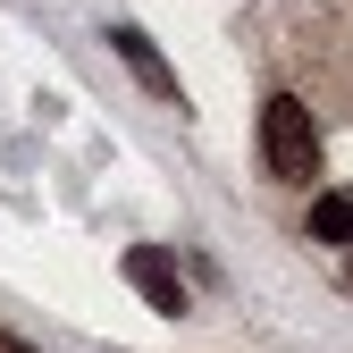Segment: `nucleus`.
<instances>
[{
  "label": "nucleus",
  "mask_w": 353,
  "mask_h": 353,
  "mask_svg": "<svg viewBox=\"0 0 353 353\" xmlns=\"http://www.w3.org/2000/svg\"><path fill=\"white\" fill-rule=\"evenodd\" d=\"M126 278H135V294L152 303V312H185V278H176V261L160 252V244H135V252H126Z\"/></svg>",
  "instance_id": "nucleus-2"
},
{
  "label": "nucleus",
  "mask_w": 353,
  "mask_h": 353,
  "mask_svg": "<svg viewBox=\"0 0 353 353\" xmlns=\"http://www.w3.org/2000/svg\"><path fill=\"white\" fill-rule=\"evenodd\" d=\"M0 353H34V345H26V336H9V328H0Z\"/></svg>",
  "instance_id": "nucleus-5"
},
{
  "label": "nucleus",
  "mask_w": 353,
  "mask_h": 353,
  "mask_svg": "<svg viewBox=\"0 0 353 353\" xmlns=\"http://www.w3.org/2000/svg\"><path fill=\"white\" fill-rule=\"evenodd\" d=\"M261 168L286 176V185H303V176L320 168V126H312V110H303L294 93L261 101Z\"/></svg>",
  "instance_id": "nucleus-1"
},
{
  "label": "nucleus",
  "mask_w": 353,
  "mask_h": 353,
  "mask_svg": "<svg viewBox=\"0 0 353 353\" xmlns=\"http://www.w3.org/2000/svg\"><path fill=\"white\" fill-rule=\"evenodd\" d=\"M110 42H118V59L135 68V84H143V93L176 101V68H168V59L152 51V34H143V26H110Z\"/></svg>",
  "instance_id": "nucleus-3"
},
{
  "label": "nucleus",
  "mask_w": 353,
  "mask_h": 353,
  "mask_svg": "<svg viewBox=\"0 0 353 353\" xmlns=\"http://www.w3.org/2000/svg\"><path fill=\"white\" fill-rule=\"evenodd\" d=\"M312 236H320V244H353V194H345V185L312 202Z\"/></svg>",
  "instance_id": "nucleus-4"
}]
</instances>
